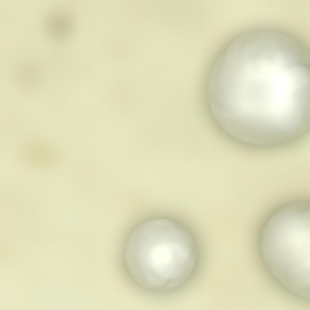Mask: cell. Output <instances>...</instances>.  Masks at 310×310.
I'll return each mask as SVG.
<instances>
[{"label":"cell","mask_w":310,"mask_h":310,"mask_svg":"<svg viewBox=\"0 0 310 310\" xmlns=\"http://www.w3.org/2000/svg\"><path fill=\"white\" fill-rule=\"evenodd\" d=\"M198 257L189 230L179 222L165 217L151 218L137 226L123 253L131 279L143 288L159 293L184 285L193 275Z\"/></svg>","instance_id":"1"},{"label":"cell","mask_w":310,"mask_h":310,"mask_svg":"<svg viewBox=\"0 0 310 310\" xmlns=\"http://www.w3.org/2000/svg\"><path fill=\"white\" fill-rule=\"evenodd\" d=\"M285 78L282 66L270 62L246 64L243 91L247 103L263 105L283 98Z\"/></svg>","instance_id":"2"},{"label":"cell","mask_w":310,"mask_h":310,"mask_svg":"<svg viewBox=\"0 0 310 310\" xmlns=\"http://www.w3.org/2000/svg\"><path fill=\"white\" fill-rule=\"evenodd\" d=\"M71 24V18L68 12L57 8L47 15L44 22V29L49 38L54 41H60L70 34Z\"/></svg>","instance_id":"3"}]
</instances>
